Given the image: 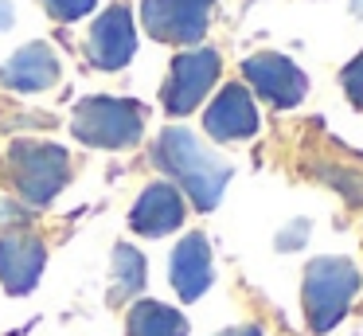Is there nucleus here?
<instances>
[{
	"label": "nucleus",
	"instance_id": "17",
	"mask_svg": "<svg viewBox=\"0 0 363 336\" xmlns=\"http://www.w3.org/2000/svg\"><path fill=\"white\" fill-rule=\"evenodd\" d=\"M344 90H347V98H352V106L363 109V51L344 67Z\"/></svg>",
	"mask_w": 363,
	"mask_h": 336
},
{
	"label": "nucleus",
	"instance_id": "12",
	"mask_svg": "<svg viewBox=\"0 0 363 336\" xmlns=\"http://www.w3.org/2000/svg\"><path fill=\"white\" fill-rule=\"evenodd\" d=\"M180 223H184V195L176 184H164V180L145 188L141 200L129 211V227L137 234H149V239H160V234L176 231Z\"/></svg>",
	"mask_w": 363,
	"mask_h": 336
},
{
	"label": "nucleus",
	"instance_id": "18",
	"mask_svg": "<svg viewBox=\"0 0 363 336\" xmlns=\"http://www.w3.org/2000/svg\"><path fill=\"white\" fill-rule=\"evenodd\" d=\"M305 234H308V223L301 219L297 227H289V231H285L281 239H277V246H281V250H293V246H301V242H305Z\"/></svg>",
	"mask_w": 363,
	"mask_h": 336
},
{
	"label": "nucleus",
	"instance_id": "14",
	"mask_svg": "<svg viewBox=\"0 0 363 336\" xmlns=\"http://www.w3.org/2000/svg\"><path fill=\"white\" fill-rule=\"evenodd\" d=\"M145 278H149V266H145V254L133 250L129 242H118L113 246V289L106 293L110 305H125L129 297H137L145 289Z\"/></svg>",
	"mask_w": 363,
	"mask_h": 336
},
{
	"label": "nucleus",
	"instance_id": "6",
	"mask_svg": "<svg viewBox=\"0 0 363 336\" xmlns=\"http://www.w3.org/2000/svg\"><path fill=\"white\" fill-rule=\"evenodd\" d=\"M215 0H145L141 23L164 43H199Z\"/></svg>",
	"mask_w": 363,
	"mask_h": 336
},
{
	"label": "nucleus",
	"instance_id": "19",
	"mask_svg": "<svg viewBox=\"0 0 363 336\" xmlns=\"http://www.w3.org/2000/svg\"><path fill=\"white\" fill-rule=\"evenodd\" d=\"M215 336H262V328L258 325H235V328H223Z\"/></svg>",
	"mask_w": 363,
	"mask_h": 336
},
{
	"label": "nucleus",
	"instance_id": "2",
	"mask_svg": "<svg viewBox=\"0 0 363 336\" xmlns=\"http://www.w3.org/2000/svg\"><path fill=\"white\" fill-rule=\"evenodd\" d=\"M359 286H363L359 270L347 258H313L305 270V289H301L308 328L316 336L332 332L352 313L355 297H359Z\"/></svg>",
	"mask_w": 363,
	"mask_h": 336
},
{
	"label": "nucleus",
	"instance_id": "10",
	"mask_svg": "<svg viewBox=\"0 0 363 336\" xmlns=\"http://www.w3.org/2000/svg\"><path fill=\"white\" fill-rule=\"evenodd\" d=\"M203 129L211 133L215 141H246L258 133V106H254L250 90L238 82L223 86L215 94V102L203 114Z\"/></svg>",
	"mask_w": 363,
	"mask_h": 336
},
{
	"label": "nucleus",
	"instance_id": "5",
	"mask_svg": "<svg viewBox=\"0 0 363 336\" xmlns=\"http://www.w3.org/2000/svg\"><path fill=\"white\" fill-rule=\"evenodd\" d=\"M219 51L211 47H191V51H180L172 59V70H168V82H164V109L176 117L191 114L199 102L207 98V90L215 86L219 78Z\"/></svg>",
	"mask_w": 363,
	"mask_h": 336
},
{
	"label": "nucleus",
	"instance_id": "20",
	"mask_svg": "<svg viewBox=\"0 0 363 336\" xmlns=\"http://www.w3.org/2000/svg\"><path fill=\"white\" fill-rule=\"evenodd\" d=\"M4 28H12V4L9 0H0V31Z\"/></svg>",
	"mask_w": 363,
	"mask_h": 336
},
{
	"label": "nucleus",
	"instance_id": "7",
	"mask_svg": "<svg viewBox=\"0 0 363 336\" xmlns=\"http://www.w3.org/2000/svg\"><path fill=\"white\" fill-rule=\"evenodd\" d=\"M242 75H246V82H250L266 102H274L277 109L297 106V102L308 94L305 70H301L293 59H285V55H274V51L250 55V59L242 63Z\"/></svg>",
	"mask_w": 363,
	"mask_h": 336
},
{
	"label": "nucleus",
	"instance_id": "11",
	"mask_svg": "<svg viewBox=\"0 0 363 336\" xmlns=\"http://www.w3.org/2000/svg\"><path fill=\"white\" fill-rule=\"evenodd\" d=\"M168 278L172 289L180 293V301H199V297L211 289L215 266H211V246L199 231L184 234L172 250V262H168Z\"/></svg>",
	"mask_w": 363,
	"mask_h": 336
},
{
	"label": "nucleus",
	"instance_id": "1",
	"mask_svg": "<svg viewBox=\"0 0 363 336\" xmlns=\"http://www.w3.org/2000/svg\"><path fill=\"white\" fill-rule=\"evenodd\" d=\"M157 164L191 195V203H196L199 211H211L215 203L223 200V188H227V180H230V164L223 161V156H215L207 145H199L196 133L180 129V125L160 133Z\"/></svg>",
	"mask_w": 363,
	"mask_h": 336
},
{
	"label": "nucleus",
	"instance_id": "3",
	"mask_svg": "<svg viewBox=\"0 0 363 336\" xmlns=\"http://www.w3.org/2000/svg\"><path fill=\"white\" fill-rule=\"evenodd\" d=\"M9 176L24 203L48 207L71 180V156H67V148L48 145V141H12Z\"/></svg>",
	"mask_w": 363,
	"mask_h": 336
},
{
	"label": "nucleus",
	"instance_id": "16",
	"mask_svg": "<svg viewBox=\"0 0 363 336\" xmlns=\"http://www.w3.org/2000/svg\"><path fill=\"white\" fill-rule=\"evenodd\" d=\"M94 4H98V0H43V8H48L55 20H63V23L82 20L86 12H94Z\"/></svg>",
	"mask_w": 363,
	"mask_h": 336
},
{
	"label": "nucleus",
	"instance_id": "13",
	"mask_svg": "<svg viewBox=\"0 0 363 336\" xmlns=\"http://www.w3.org/2000/svg\"><path fill=\"white\" fill-rule=\"evenodd\" d=\"M4 82L12 90H24V94H35V90H48V86L59 82V59L48 43H28L4 63Z\"/></svg>",
	"mask_w": 363,
	"mask_h": 336
},
{
	"label": "nucleus",
	"instance_id": "9",
	"mask_svg": "<svg viewBox=\"0 0 363 336\" xmlns=\"http://www.w3.org/2000/svg\"><path fill=\"white\" fill-rule=\"evenodd\" d=\"M43 266H48V250L35 234L28 231H9L0 234V286L12 297H24L35 289Z\"/></svg>",
	"mask_w": 363,
	"mask_h": 336
},
{
	"label": "nucleus",
	"instance_id": "15",
	"mask_svg": "<svg viewBox=\"0 0 363 336\" xmlns=\"http://www.w3.org/2000/svg\"><path fill=\"white\" fill-rule=\"evenodd\" d=\"M125 328L129 336H188V317L160 301H137Z\"/></svg>",
	"mask_w": 363,
	"mask_h": 336
},
{
	"label": "nucleus",
	"instance_id": "4",
	"mask_svg": "<svg viewBox=\"0 0 363 336\" xmlns=\"http://www.w3.org/2000/svg\"><path fill=\"white\" fill-rule=\"evenodd\" d=\"M71 133L94 148H129L145 133V106L129 98H82L71 114Z\"/></svg>",
	"mask_w": 363,
	"mask_h": 336
},
{
	"label": "nucleus",
	"instance_id": "8",
	"mask_svg": "<svg viewBox=\"0 0 363 336\" xmlns=\"http://www.w3.org/2000/svg\"><path fill=\"white\" fill-rule=\"evenodd\" d=\"M133 51H137L133 12H129L125 4L106 8V12L94 20L90 36H86L90 63H94V67H102V70H118V67H125V63L133 59Z\"/></svg>",
	"mask_w": 363,
	"mask_h": 336
}]
</instances>
